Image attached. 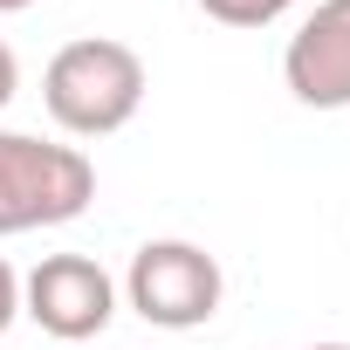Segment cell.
<instances>
[{
    "label": "cell",
    "mask_w": 350,
    "mask_h": 350,
    "mask_svg": "<svg viewBox=\"0 0 350 350\" xmlns=\"http://www.w3.org/2000/svg\"><path fill=\"white\" fill-rule=\"evenodd\" d=\"M42 103L69 137H110L144 103V62H137V49H124L110 35H83V42L49 55Z\"/></svg>",
    "instance_id": "1"
},
{
    "label": "cell",
    "mask_w": 350,
    "mask_h": 350,
    "mask_svg": "<svg viewBox=\"0 0 350 350\" xmlns=\"http://www.w3.org/2000/svg\"><path fill=\"white\" fill-rule=\"evenodd\" d=\"M96 200V165L76 144H42L28 131H0V234L69 227Z\"/></svg>",
    "instance_id": "2"
},
{
    "label": "cell",
    "mask_w": 350,
    "mask_h": 350,
    "mask_svg": "<svg viewBox=\"0 0 350 350\" xmlns=\"http://www.w3.org/2000/svg\"><path fill=\"white\" fill-rule=\"evenodd\" d=\"M124 295L131 309L151 323V329H200L220 316V295H227V275L206 247L193 241H144L131 254V275H124Z\"/></svg>",
    "instance_id": "3"
},
{
    "label": "cell",
    "mask_w": 350,
    "mask_h": 350,
    "mask_svg": "<svg viewBox=\"0 0 350 350\" xmlns=\"http://www.w3.org/2000/svg\"><path fill=\"white\" fill-rule=\"evenodd\" d=\"M21 316H35V329L55 343H90L117 316V282L90 254H42L21 282Z\"/></svg>",
    "instance_id": "4"
},
{
    "label": "cell",
    "mask_w": 350,
    "mask_h": 350,
    "mask_svg": "<svg viewBox=\"0 0 350 350\" xmlns=\"http://www.w3.org/2000/svg\"><path fill=\"white\" fill-rule=\"evenodd\" d=\"M282 83L309 110H350V0H316L282 49Z\"/></svg>",
    "instance_id": "5"
},
{
    "label": "cell",
    "mask_w": 350,
    "mask_h": 350,
    "mask_svg": "<svg viewBox=\"0 0 350 350\" xmlns=\"http://www.w3.org/2000/svg\"><path fill=\"white\" fill-rule=\"evenodd\" d=\"M295 8V0H200V14L220 21V28H268Z\"/></svg>",
    "instance_id": "6"
},
{
    "label": "cell",
    "mask_w": 350,
    "mask_h": 350,
    "mask_svg": "<svg viewBox=\"0 0 350 350\" xmlns=\"http://www.w3.org/2000/svg\"><path fill=\"white\" fill-rule=\"evenodd\" d=\"M14 316H21V275L0 261V336H8V323H14Z\"/></svg>",
    "instance_id": "7"
},
{
    "label": "cell",
    "mask_w": 350,
    "mask_h": 350,
    "mask_svg": "<svg viewBox=\"0 0 350 350\" xmlns=\"http://www.w3.org/2000/svg\"><path fill=\"white\" fill-rule=\"evenodd\" d=\"M14 90H21V62H14V49L0 42V110L14 103Z\"/></svg>",
    "instance_id": "8"
},
{
    "label": "cell",
    "mask_w": 350,
    "mask_h": 350,
    "mask_svg": "<svg viewBox=\"0 0 350 350\" xmlns=\"http://www.w3.org/2000/svg\"><path fill=\"white\" fill-rule=\"evenodd\" d=\"M21 8H35V0H0V14H21Z\"/></svg>",
    "instance_id": "9"
},
{
    "label": "cell",
    "mask_w": 350,
    "mask_h": 350,
    "mask_svg": "<svg viewBox=\"0 0 350 350\" xmlns=\"http://www.w3.org/2000/svg\"><path fill=\"white\" fill-rule=\"evenodd\" d=\"M316 350H350V343H316Z\"/></svg>",
    "instance_id": "10"
}]
</instances>
